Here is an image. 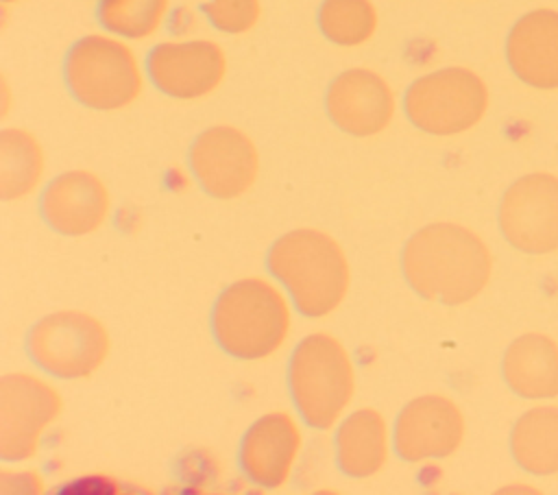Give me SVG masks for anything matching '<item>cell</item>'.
Masks as SVG:
<instances>
[{
	"label": "cell",
	"instance_id": "6da1fadb",
	"mask_svg": "<svg viewBox=\"0 0 558 495\" xmlns=\"http://www.w3.org/2000/svg\"><path fill=\"white\" fill-rule=\"evenodd\" d=\"M490 268L486 244L473 231L451 222L421 229L403 251V270L414 290L449 305L480 294Z\"/></svg>",
	"mask_w": 558,
	"mask_h": 495
},
{
	"label": "cell",
	"instance_id": "603a6c76",
	"mask_svg": "<svg viewBox=\"0 0 558 495\" xmlns=\"http://www.w3.org/2000/svg\"><path fill=\"white\" fill-rule=\"evenodd\" d=\"M205 11L216 28L227 33H244L259 17V0H209Z\"/></svg>",
	"mask_w": 558,
	"mask_h": 495
},
{
	"label": "cell",
	"instance_id": "277c9868",
	"mask_svg": "<svg viewBox=\"0 0 558 495\" xmlns=\"http://www.w3.org/2000/svg\"><path fill=\"white\" fill-rule=\"evenodd\" d=\"M290 384L305 421L316 427H329L353 393L351 358L336 338L314 334L292 355Z\"/></svg>",
	"mask_w": 558,
	"mask_h": 495
},
{
	"label": "cell",
	"instance_id": "3957f363",
	"mask_svg": "<svg viewBox=\"0 0 558 495\" xmlns=\"http://www.w3.org/2000/svg\"><path fill=\"white\" fill-rule=\"evenodd\" d=\"M290 310L281 292L264 279L233 283L216 303L214 331L225 351L255 360L272 353L286 338Z\"/></svg>",
	"mask_w": 558,
	"mask_h": 495
},
{
	"label": "cell",
	"instance_id": "7a4b0ae2",
	"mask_svg": "<svg viewBox=\"0 0 558 495\" xmlns=\"http://www.w3.org/2000/svg\"><path fill=\"white\" fill-rule=\"evenodd\" d=\"M270 270L310 316L331 312L349 288V266L340 246L312 229L283 236L270 251Z\"/></svg>",
	"mask_w": 558,
	"mask_h": 495
},
{
	"label": "cell",
	"instance_id": "9c48e42d",
	"mask_svg": "<svg viewBox=\"0 0 558 495\" xmlns=\"http://www.w3.org/2000/svg\"><path fill=\"white\" fill-rule=\"evenodd\" d=\"M54 388L31 377L9 375L0 384V454L9 460L37 451L44 427L59 414Z\"/></svg>",
	"mask_w": 558,
	"mask_h": 495
},
{
	"label": "cell",
	"instance_id": "7c38bea8",
	"mask_svg": "<svg viewBox=\"0 0 558 495\" xmlns=\"http://www.w3.org/2000/svg\"><path fill=\"white\" fill-rule=\"evenodd\" d=\"M150 76L166 94L196 98L218 87L225 76V55L214 41L161 44L153 50Z\"/></svg>",
	"mask_w": 558,
	"mask_h": 495
},
{
	"label": "cell",
	"instance_id": "ba28073f",
	"mask_svg": "<svg viewBox=\"0 0 558 495\" xmlns=\"http://www.w3.org/2000/svg\"><path fill=\"white\" fill-rule=\"evenodd\" d=\"M499 225L508 242L525 253L558 249V177L525 174L504 194Z\"/></svg>",
	"mask_w": 558,
	"mask_h": 495
},
{
	"label": "cell",
	"instance_id": "52a82bcc",
	"mask_svg": "<svg viewBox=\"0 0 558 495\" xmlns=\"http://www.w3.org/2000/svg\"><path fill=\"white\" fill-rule=\"evenodd\" d=\"M105 327L83 312H57L31 336L33 358L59 377H85L107 358Z\"/></svg>",
	"mask_w": 558,
	"mask_h": 495
},
{
	"label": "cell",
	"instance_id": "2e32d148",
	"mask_svg": "<svg viewBox=\"0 0 558 495\" xmlns=\"http://www.w3.org/2000/svg\"><path fill=\"white\" fill-rule=\"evenodd\" d=\"M299 427L286 412L259 419L242 445V467L262 486H281L299 451Z\"/></svg>",
	"mask_w": 558,
	"mask_h": 495
},
{
	"label": "cell",
	"instance_id": "8fae6325",
	"mask_svg": "<svg viewBox=\"0 0 558 495\" xmlns=\"http://www.w3.org/2000/svg\"><path fill=\"white\" fill-rule=\"evenodd\" d=\"M464 434L460 408L440 395L418 397L397 421V449L405 460L440 458L451 454Z\"/></svg>",
	"mask_w": 558,
	"mask_h": 495
},
{
	"label": "cell",
	"instance_id": "5b68a950",
	"mask_svg": "<svg viewBox=\"0 0 558 495\" xmlns=\"http://www.w3.org/2000/svg\"><path fill=\"white\" fill-rule=\"evenodd\" d=\"M72 94L94 109H118L142 92V74L133 52L118 39L92 35L81 39L65 65Z\"/></svg>",
	"mask_w": 558,
	"mask_h": 495
},
{
	"label": "cell",
	"instance_id": "e0dca14e",
	"mask_svg": "<svg viewBox=\"0 0 558 495\" xmlns=\"http://www.w3.org/2000/svg\"><path fill=\"white\" fill-rule=\"evenodd\" d=\"M508 386L525 399L558 395V345L543 334L517 338L504 358Z\"/></svg>",
	"mask_w": 558,
	"mask_h": 495
},
{
	"label": "cell",
	"instance_id": "5bb4252c",
	"mask_svg": "<svg viewBox=\"0 0 558 495\" xmlns=\"http://www.w3.org/2000/svg\"><path fill=\"white\" fill-rule=\"evenodd\" d=\"M508 61L523 83L558 87V11L538 9L523 15L508 37Z\"/></svg>",
	"mask_w": 558,
	"mask_h": 495
},
{
	"label": "cell",
	"instance_id": "ffe728a7",
	"mask_svg": "<svg viewBox=\"0 0 558 495\" xmlns=\"http://www.w3.org/2000/svg\"><path fill=\"white\" fill-rule=\"evenodd\" d=\"M41 174V150L26 131H4L0 135V190L4 198L22 196L37 185Z\"/></svg>",
	"mask_w": 558,
	"mask_h": 495
},
{
	"label": "cell",
	"instance_id": "ac0fdd59",
	"mask_svg": "<svg viewBox=\"0 0 558 495\" xmlns=\"http://www.w3.org/2000/svg\"><path fill=\"white\" fill-rule=\"evenodd\" d=\"M512 456L530 473L558 471V406L527 410L512 430Z\"/></svg>",
	"mask_w": 558,
	"mask_h": 495
},
{
	"label": "cell",
	"instance_id": "7402d4cb",
	"mask_svg": "<svg viewBox=\"0 0 558 495\" xmlns=\"http://www.w3.org/2000/svg\"><path fill=\"white\" fill-rule=\"evenodd\" d=\"M168 9V0H102L100 22L126 37H148L157 31Z\"/></svg>",
	"mask_w": 558,
	"mask_h": 495
},
{
	"label": "cell",
	"instance_id": "30bf717a",
	"mask_svg": "<svg viewBox=\"0 0 558 495\" xmlns=\"http://www.w3.org/2000/svg\"><path fill=\"white\" fill-rule=\"evenodd\" d=\"M192 166L203 188L214 196H238L257 174L253 142L233 126H214L192 146Z\"/></svg>",
	"mask_w": 558,
	"mask_h": 495
},
{
	"label": "cell",
	"instance_id": "44dd1931",
	"mask_svg": "<svg viewBox=\"0 0 558 495\" xmlns=\"http://www.w3.org/2000/svg\"><path fill=\"white\" fill-rule=\"evenodd\" d=\"M377 26V13L368 0H325L320 9L323 33L342 46L366 41Z\"/></svg>",
	"mask_w": 558,
	"mask_h": 495
},
{
	"label": "cell",
	"instance_id": "d6986e66",
	"mask_svg": "<svg viewBox=\"0 0 558 495\" xmlns=\"http://www.w3.org/2000/svg\"><path fill=\"white\" fill-rule=\"evenodd\" d=\"M340 467L349 475H371L386 462V423L373 410L351 414L338 432Z\"/></svg>",
	"mask_w": 558,
	"mask_h": 495
},
{
	"label": "cell",
	"instance_id": "9a60e30c",
	"mask_svg": "<svg viewBox=\"0 0 558 495\" xmlns=\"http://www.w3.org/2000/svg\"><path fill=\"white\" fill-rule=\"evenodd\" d=\"M109 212V196L98 177L85 170L65 172L44 194L48 222L63 233L94 231Z\"/></svg>",
	"mask_w": 558,
	"mask_h": 495
},
{
	"label": "cell",
	"instance_id": "4fadbf2b",
	"mask_svg": "<svg viewBox=\"0 0 558 495\" xmlns=\"http://www.w3.org/2000/svg\"><path fill=\"white\" fill-rule=\"evenodd\" d=\"M327 109L340 129L353 135H373L390 122L395 98L388 83L375 72L349 70L329 87Z\"/></svg>",
	"mask_w": 558,
	"mask_h": 495
},
{
	"label": "cell",
	"instance_id": "8992f818",
	"mask_svg": "<svg viewBox=\"0 0 558 495\" xmlns=\"http://www.w3.org/2000/svg\"><path fill=\"white\" fill-rule=\"evenodd\" d=\"M488 105L484 81L464 68L432 72L412 83L405 94L410 120L436 135H453L480 122Z\"/></svg>",
	"mask_w": 558,
	"mask_h": 495
}]
</instances>
